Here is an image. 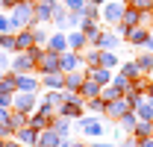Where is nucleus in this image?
I'll list each match as a JSON object with an SVG mask.
<instances>
[{
  "label": "nucleus",
  "instance_id": "obj_1",
  "mask_svg": "<svg viewBox=\"0 0 153 147\" xmlns=\"http://www.w3.org/2000/svg\"><path fill=\"white\" fill-rule=\"evenodd\" d=\"M9 21H12V33H18L24 27H36V3L18 0V3L9 9Z\"/></svg>",
  "mask_w": 153,
  "mask_h": 147
},
{
  "label": "nucleus",
  "instance_id": "obj_2",
  "mask_svg": "<svg viewBox=\"0 0 153 147\" xmlns=\"http://www.w3.org/2000/svg\"><path fill=\"white\" fill-rule=\"evenodd\" d=\"M74 129H76V132H82V135H88V138H100V135L106 132L100 115H82V118H76V121H74Z\"/></svg>",
  "mask_w": 153,
  "mask_h": 147
},
{
  "label": "nucleus",
  "instance_id": "obj_3",
  "mask_svg": "<svg viewBox=\"0 0 153 147\" xmlns=\"http://www.w3.org/2000/svg\"><path fill=\"white\" fill-rule=\"evenodd\" d=\"M124 9H127V3H118V0H106V3L100 6V24H103V27H115L118 21L124 18Z\"/></svg>",
  "mask_w": 153,
  "mask_h": 147
},
{
  "label": "nucleus",
  "instance_id": "obj_4",
  "mask_svg": "<svg viewBox=\"0 0 153 147\" xmlns=\"http://www.w3.org/2000/svg\"><path fill=\"white\" fill-rule=\"evenodd\" d=\"M38 109V91H15L12 97V112H21V115H30V112Z\"/></svg>",
  "mask_w": 153,
  "mask_h": 147
},
{
  "label": "nucleus",
  "instance_id": "obj_5",
  "mask_svg": "<svg viewBox=\"0 0 153 147\" xmlns=\"http://www.w3.org/2000/svg\"><path fill=\"white\" fill-rule=\"evenodd\" d=\"M36 71L38 74H62V68H59V53H53V50H41L36 59Z\"/></svg>",
  "mask_w": 153,
  "mask_h": 147
},
{
  "label": "nucleus",
  "instance_id": "obj_6",
  "mask_svg": "<svg viewBox=\"0 0 153 147\" xmlns=\"http://www.w3.org/2000/svg\"><path fill=\"white\" fill-rule=\"evenodd\" d=\"M127 112H133V106H130V100L121 94V97H115V100H109V103H106V112H103V118H106V121H121Z\"/></svg>",
  "mask_w": 153,
  "mask_h": 147
},
{
  "label": "nucleus",
  "instance_id": "obj_7",
  "mask_svg": "<svg viewBox=\"0 0 153 147\" xmlns=\"http://www.w3.org/2000/svg\"><path fill=\"white\" fill-rule=\"evenodd\" d=\"M36 71V59L30 56V50H21L15 59H12V74L21 76V74H33Z\"/></svg>",
  "mask_w": 153,
  "mask_h": 147
},
{
  "label": "nucleus",
  "instance_id": "obj_8",
  "mask_svg": "<svg viewBox=\"0 0 153 147\" xmlns=\"http://www.w3.org/2000/svg\"><path fill=\"white\" fill-rule=\"evenodd\" d=\"M147 36H150V27H141V24H135L133 30L124 36V44H130V47H144V41H147Z\"/></svg>",
  "mask_w": 153,
  "mask_h": 147
},
{
  "label": "nucleus",
  "instance_id": "obj_9",
  "mask_svg": "<svg viewBox=\"0 0 153 147\" xmlns=\"http://www.w3.org/2000/svg\"><path fill=\"white\" fill-rule=\"evenodd\" d=\"M59 68H62V74H68V71H79V68H85V65H82V53H74V50H65V53L59 56Z\"/></svg>",
  "mask_w": 153,
  "mask_h": 147
},
{
  "label": "nucleus",
  "instance_id": "obj_10",
  "mask_svg": "<svg viewBox=\"0 0 153 147\" xmlns=\"http://www.w3.org/2000/svg\"><path fill=\"white\" fill-rule=\"evenodd\" d=\"M121 44H124V38L118 36V33H112V30H103L94 47H100V50H118Z\"/></svg>",
  "mask_w": 153,
  "mask_h": 147
},
{
  "label": "nucleus",
  "instance_id": "obj_11",
  "mask_svg": "<svg viewBox=\"0 0 153 147\" xmlns=\"http://www.w3.org/2000/svg\"><path fill=\"white\" fill-rule=\"evenodd\" d=\"M15 138H18L24 147H38V129L36 127H21V129H15Z\"/></svg>",
  "mask_w": 153,
  "mask_h": 147
},
{
  "label": "nucleus",
  "instance_id": "obj_12",
  "mask_svg": "<svg viewBox=\"0 0 153 147\" xmlns=\"http://www.w3.org/2000/svg\"><path fill=\"white\" fill-rule=\"evenodd\" d=\"M15 85H18V91H41V79H38L36 74H21V76H15Z\"/></svg>",
  "mask_w": 153,
  "mask_h": 147
},
{
  "label": "nucleus",
  "instance_id": "obj_13",
  "mask_svg": "<svg viewBox=\"0 0 153 147\" xmlns=\"http://www.w3.org/2000/svg\"><path fill=\"white\" fill-rule=\"evenodd\" d=\"M53 3L50 0H38L36 3V24H53Z\"/></svg>",
  "mask_w": 153,
  "mask_h": 147
},
{
  "label": "nucleus",
  "instance_id": "obj_14",
  "mask_svg": "<svg viewBox=\"0 0 153 147\" xmlns=\"http://www.w3.org/2000/svg\"><path fill=\"white\" fill-rule=\"evenodd\" d=\"M65 36H68V50H74V53H82L88 47V38L82 36V30H68Z\"/></svg>",
  "mask_w": 153,
  "mask_h": 147
},
{
  "label": "nucleus",
  "instance_id": "obj_15",
  "mask_svg": "<svg viewBox=\"0 0 153 147\" xmlns=\"http://www.w3.org/2000/svg\"><path fill=\"white\" fill-rule=\"evenodd\" d=\"M15 47L21 50H30V47H36V36H33V27H24V30H18L15 33Z\"/></svg>",
  "mask_w": 153,
  "mask_h": 147
},
{
  "label": "nucleus",
  "instance_id": "obj_16",
  "mask_svg": "<svg viewBox=\"0 0 153 147\" xmlns=\"http://www.w3.org/2000/svg\"><path fill=\"white\" fill-rule=\"evenodd\" d=\"M85 76H88V79H94L97 85H109V82H112V76H115V71H109V68H103V65H100V68H85Z\"/></svg>",
  "mask_w": 153,
  "mask_h": 147
},
{
  "label": "nucleus",
  "instance_id": "obj_17",
  "mask_svg": "<svg viewBox=\"0 0 153 147\" xmlns=\"http://www.w3.org/2000/svg\"><path fill=\"white\" fill-rule=\"evenodd\" d=\"M62 138H65V135H59L53 127H47V129L38 132V147H59V144H62Z\"/></svg>",
  "mask_w": 153,
  "mask_h": 147
},
{
  "label": "nucleus",
  "instance_id": "obj_18",
  "mask_svg": "<svg viewBox=\"0 0 153 147\" xmlns=\"http://www.w3.org/2000/svg\"><path fill=\"white\" fill-rule=\"evenodd\" d=\"M82 82H85V68L65 74V88H68V91H79V88H82Z\"/></svg>",
  "mask_w": 153,
  "mask_h": 147
},
{
  "label": "nucleus",
  "instance_id": "obj_19",
  "mask_svg": "<svg viewBox=\"0 0 153 147\" xmlns=\"http://www.w3.org/2000/svg\"><path fill=\"white\" fill-rule=\"evenodd\" d=\"M47 50H53V53H65V50H68V36H65V33H53V36L47 38Z\"/></svg>",
  "mask_w": 153,
  "mask_h": 147
},
{
  "label": "nucleus",
  "instance_id": "obj_20",
  "mask_svg": "<svg viewBox=\"0 0 153 147\" xmlns=\"http://www.w3.org/2000/svg\"><path fill=\"white\" fill-rule=\"evenodd\" d=\"M100 56H103V50L88 44V47L82 50V65H85V68H100Z\"/></svg>",
  "mask_w": 153,
  "mask_h": 147
},
{
  "label": "nucleus",
  "instance_id": "obj_21",
  "mask_svg": "<svg viewBox=\"0 0 153 147\" xmlns=\"http://www.w3.org/2000/svg\"><path fill=\"white\" fill-rule=\"evenodd\" d=\"M41 85H44L47 91L65 88V74H41Z\"/></svg>",
  "mask_w": 153,
  "mask_h": 147
},
{
  "label": "nucleus",
  "instance_id": "obj_22",
  "mask_svg": "<svg viewBox=\"0 0 153 147\" xmlns=\"http://www.w3.org/2000/svg\"><path fill=\"white\" fill-rule=\"evenodd\" d=\"M118 74H124L127 79H138V76H144V74L138 71L135 59H127V62H121V65H118Z\"/></svg>",
  "mask_w": 153,
  "mask_h": 147
},
{
  "label": "nucleus",
  "instance_id": "obj_23",
  "mask_svg": "<svg viewBox=\"0 0 153 147\" xmlns=\"http://www.w3.org/2000/svg\"><path fill=\"white\" fill-rule=\"evenodd\" d=\"M133 59H135V65H138L141 74H150L153 71V53H150V50H141V53L133 56Z\"/></svg>",
  "mask_w": 153,
  "mask_h": 147
},
{
  "label": "nucleus",
  "instance_id": "obj_24",
  "mask_svg": "<svg viewBox=\"0 0 153 147\" xmlns=\"http://www.w3.org/2000/svg\"><path fill=\"white\" fill-rule=\"evenodd\" d=\"M100 88H103V85H97L94 79H88V76H85V82H82L79 94H82V100H88V97H100Z\"/></svg>",
  "mask_w": 153,
  "mask_h": 147
},
{
  "label": "nucleus",
  "instance_id": "obj_25",
  "mask_svg": "<svg viewBox=\"0 0 153 147\" xmlns=\"http://www.w3.org/2000/svg\"><path fill=\"white\" fill-rule=\"evenodd\" d=\"M100 65H103V68H109V71H115V68L121 65L118 50H103V56H100Z\"/></svg>",
  "mask_w": 153,
  "mask_h": 147
},
{
  "label": "nucleus",
  "instance_id": "obj_26",
  "mask_svg": "<svg viewBox=\"0 0 153 147\" xmlns=\"http://www.w3.org/2000/svg\"><path fill=\"white\" fill-rule=\"evenodd\" d=\"M135 124H138V115H135V109H133V112H127V115H124V118L118 121V127L124 129V132H130V135H133Z\"/></svg>",
  "mask_w": 153,
  "mask_h": 147
},
{
  "label": "nucleus",
  "instance_id": "obj_27",
  "mask_svg": "<svg viewBox=\"0 0 153 147\" xmlns=\"http://www.w3.org/2000/svg\"><path fill=\"white\" fill-rule=\"evenodd\" d=\"M85 112H94V115L103 118V112H106V100H103V97H88V100H85Z\"/></svg>",
  "mask_w": 153,
  "mask_h": 147
},
{
  "label": "nucleus",
  "instance_id": "obj_28",
  "mask_svg": "<svg viewBox=\"0 0 153 147\" xmlns=\"http://www.w3.org/2000/svg\"><path fill=\"white\" fill-rule=\"evenodd\" d=\"M71 124H74V121H68V118H62V115H56V118H53V124H50V127L56 129L59 135H71Z\"/></svg>",
  "mask_w": 153,
  "mask_h": 147
},
{
  "label": "nucleus",
  "instance_id": "obj_29",
  "mask_svg": "<svg viewBox=\"0 0 153 147\" xmlns=\"http://www.w3.org/2000/svg\"><path fill=\"white\" fill-rule=\"evenodd\" d=\"M112 85H115V88H118L121 94H127L130 88H133V79H127L124 74H115V76H112Z\"/></svg>",
  "mask_w": 153,
  "mask_h": 147
},
{
  "label": "nucleus",
  "instance_id": "obj_30",
  "mask_svg": "<svg viewBox=\"0 0 153 147\" xmlns=\"http://www.w3.org/2000/svg\"><path fill=\"white\" fill-rule=\"evenodd\" d=\"M0 50H12V53H18V47H15V33H0Z\"/></svg>",
  "mask_w": 153,
  "mask_h": 147
},
{
  "label": "nucleus",
  "instance_id": "obj_31",
  "mask_svg": "<svg viewBox=\"0 0 153 147\" xmlns=\"http://www.w3.org/2000/svg\"><path fill=\"white\" fill-rule=\"evenodd\" d=\"M135 115H138V121H153V106L147 100H141V103L135 106Z\"/></svg>",
  "mask_w": 153,
  "mask_h": 147
},
{
  "label": "nucleus",
  "instance_id": "obj_32",
  "mask_svg": "<svg viewBox=\"0 0 153 147\" xmlns=\"http://www.w3.org/2000/svg\"><path fill=\"white\" fill-rule=\"evenodd\" d=\"M153 132V121H138L133 129V138H144V135H150Z\"/></svg>",
  "mask_w": 153,
  "mask_h": 147
},
{
  "label": "nucleus",
  "instance_id": "obj_33",
  "mask_svg": "<svg viewBox=\"0 0 153 147\" xmlns=\"http://www.w3.org/2000/svg\"><path fill=\"white\" fill-rule=\"evenodd\" d=\"M127 6H133L135 12H153V0H127Z\"/></svg>",
  "mask_w": 153,
  "mask_h": 147
},
{
  "label": "nucleus",
  "instance_id": "obj_34",
  "mask_svg": "<svg viewBox=\"0 0 153 147\" xmlns=\"http://www.w3.org/2000/svg\"><path fill=\"white\" fill-rule=\"evenodd\" d=\"M79 15H82V18H88V21H100V6H91V3H85Z\"/></svg>",
  "mask_w": 153,
  "mask_h": 147
},
{
  "label": "nucleus",
  "instance_id": "obj_35",
  "mask_svg": "<svg viewBox=\"0 0 153 147\" xmlns=\"http://www.w3.org/2000/svg\"><path fill=\"white\" fill-rule=\"evenodd\" d=\"M100 97H103V100L109 103V100H115V97H121V91H118L112 82H109V85H103V88H100Z\"/></svg>",
  "mask_w": 153,
  "mask_h": 147
},
{
  "label": "nucleus",
  "instance_id": "obj_36",
  "mask_svg": "<svg viewBox=\"0 0 153 147\" xmlns=\"http://www.w3.org/2000/svg\"><path fill=\"white\" fill-rule=\"evenodd\" d=\"M9 127H12V129H21V127H27V115H21V112L9 115Z\"/></svg>",
  "mask_w": 153,
  "mask_h": 147
},
{
  "label": "nucleus",
  "instance_id": "obj_37",
  "mask_svg": "<svg viewBox=\"0 0 153 147\" xmlns=\"http://www.w3.org/2000/svg\"><path fill=\"white\" fill-rule=\"evenodd\" d=\"M9 71H12V59L6 56V50H0V76L9 74Z\"/></svg>",
  "mask_w": 153,
  "mask_h": 147
},
{
  "label": "nucleus",
  "instance_id": "obj_38",
  "mask_svg": "<svg viewBox=\"0 0 153 147\" xmlns=\"http://www.w3.org/2000/svg\"><path fill=\"white\" fill-rule=\"evenodd\" d=\"M62 3L68 6V12H76V15H79V12H82V6H85V0H62Z\"/></svg>",
  "mask_w": 153,
  "mask_h": 147
},
{
  "label": "nucleus",
  "instance_id": "obj_39",
  "mask_svg": "<svg viewBox=\"0 0 153 147\" xmlns=\"http://www.w3.org/2000/svg\"><path fill=\"white\" fill-rule=\"evenodd\" d=\"M33 36H36V44H47V38H50L44 30H41V27H38V24L33 27Z\"/></svg>",
  "mask_w": 153,
  "mask_h": 147
},
{
  "label": "nucleus",
  "instance_id": "obj_40",
  "mask_svg": "<svg viewBox=\"0 0 153 147\" xmlns=\"http://www.w3.org/2000/svg\"><path fill=\"white\" fill-rule=\"evenodd\" d=\"M0 33H12V21H9V15H3V12H0Z\"/></svg>",
  "mask_w": 153,
  "mask_h": 147
},
{
  "label": "nucleus",
  "instance_id": "obj_41",
  "mask_svg": "<svg viewBox=\"0 0 153 147\" xmlns=\"http://www.w3.org/2000/svg\"><path fill=\"white\" fill-rule=\"evenodd\" d=\"M135 147H153V135H144V138H135Z\"/></svg>",
  "mask_w": 153,
  "mask_h": 147
},
{
  "label": "nucleus",
  "instance_id": "obj_42",
  "mask_svg": "<svg viewBox=\"0 0 153 147\" xmlns=\"http://www.w3.org/2000/svg\"><path fill=\"white\" fill-rule=\"evenodd\" d=\"M9 115H12L9 106H0V124H6V121H9Z\"/></svg>",
  "mask_w": 153,
  "mask_h": 147
},
{
  "label": "nucleus",
  "instance_id": "obj_43",
  "mask_svg": "<svg viewBox=\"0 0 153 147\" xmlns=\"http://www.w3.org/2000/svg\"><path fill=\"white\" fill-rule=\"evenodd\" d=\"M141 50H150V53H153V30H150V36H147V41H144V47H141Z\"/></svg>",
  "mask_w": 153,
  "mask_h": 147
},
{
  "label": "nucleus",
  "instance_id": "obj_44",
  "mask_svg": "<svg viewBox=\"0 0 153 147\" xmlns=\"http://www.w3.org/2000/svg\"><path fill=\"white\" fill-rule=\"evenodd\" d=\"M115 147H135V138H130V141H121V144H115Z\"/></svg>",
  "mask_w": 153,
  "mask_h": 147
},
{
  "label": "nucleus",
  "instance_id": "obj_45",
  "mask_svg": "<svg viewBox=\"0 0 153 147\" xmlns=\"http://www.w3.org/2000/svg\"><path fill=\"white\" fill-rule=\"evenodd\" d=\"M0 3H3V9H12V6H15L18 0H0Z\"/></svg>",
  "mask_w": 153,
  "mask_h": 147
},
{
  "label": "nucleus",
  "instance_id": "obj_46",
  "mask_svg": "<svg viewBox=\"0 0 153 147\" xmlns=\"http://www.w3.org/2000/svg\"><path fill=\"white\" fill-rule=\"evenodd\" d=\"M3 147H24L21 141H3Z\"/></svg>",
  "mask_w": 153,
  "mask_h": 147
},
{
  "label": "nucleus",
  "instance_id": "obj_47",
  "mask_svg": "<svg viewBox=\"0 0 153 147\" xmlns=\"http://www.w3.org/2000/svg\"><path fill=\"white\" fill-rule=\"evenodd\" d=\"M147 97L153 100V82H150V79H147Z\"/></svg>",
  "mask_w": 153,
  "mask_h": 147
},
{
  "label": "nucleus",
  "instance_id": "obj_48",
  "mask_svg": "<svg viewBox=\"0 0 153 147\" xmlns=\"http://www.w3.org/2000/svg\"><path fill=\"white\" fill-rule=\"evenodd\" d=\"M85 3H91V6H103L106 0H85Z\"/></svg>",
  "mask_w": 153,
  "mask_h": 147
},
{
  "label": "nucleus",
  "instance_id": "obj_49",
  "mask_svg": "<svg viewBox=\"0 0 153 147\" xmlns=\"http://www.w3.org/2000/svg\"><path fill=\"white\" fill-rule=\"evenodd\" d=\"M71 147H88V144H82V141H74V144H71Z\"/></svg>",
  "mask_w": 153,
  "mask_h": 147
},
{
  "label": "nucleus",
  "instance_id": "obj_50",
  "mask_svg": "<svg viewBox=\"0 0 153 147\" xmlns=\"http://www.w3.org/2000/svg\"><path fill=\"white\" fill-rule=\"evenodd\" d=\"M147 79H150V82H153V71H150V74H147Z\"/></svg>",
  "mask_w": 153,
  "mask_h": 147
},
{
  "label": "nucleus",
  "instance_id": "obj_51",
  "mask_svg": "<svg viewBox=\"0 0 153 147\" xmlns=\"http://www.w3.org/2000/svg\"><path fill=\"white\" fill-rule=\"evenodd\" d=\"M24 3H38V0H24Z\"/></svg>",
  "mask_w": 153,
  "mask_h": 147
},
{
  "label": "nucleus",
  "instance_id": "obj_52",
  "mask_svg": "<svg viewBox=\"0 0 153 147\" xmlns=\"http://www.w3.org/2000/svg\"><path fill=\"white\" fill-rule=\"evenodd\" d=\"M118 3H127V0H118Z\"/></svg>",
  "mask_w": 153,
  "mask_h": 147
},
{
  "label": "nucleus",
  "instance_id": "obj_53",
  "mask_svg": "<svg viewBox=\"0 0 153 147\" xmlns=\"http://www.w3.org/2000/svg\"><path fill=\"white\" fill-rule=\"evenodd\" d=\"M0 147H3V138H0Z\"/></svg>",
  "mask_w": 153,
  "mask_h": 147
},
{
  "label": "nucleus",
  "instance_id": "obj_54",
  "mask_svg": "<svg viewBox=\"0 0 153 147\" xmlns=\"http://www.w3.org/2000/svg\"><path fill=\"white\" fill-rule=\"evenodd\" d=\"M0 9H3V3H0Z\"/></svg>",
  "mask_w": 153,
  "mask_h": 147
},
{
  "label": "nucleus",
  "instance_id": "obj_55",
  "mask_svg": "<svg viewBox=\"0 0 153 147\" xmlns=\"http://www.w3.org/2000/svg\"><path fill=\"white\" fill-rule=\"evenodd\" d=\"M50 3H53V0H50Z\"/></svg>",
  "mask_w": 153,
  "mask_h": 147
},
{
  "label": "nucleus",
  "instance_id": "obj_56",
  "mask_svg": "<svg viewBox=\"0 0 153 147\" xmlns=\"http://www.w3.org/2000/svg\"><path fill=\"white\" fill-rule=\"evenodd\" d=\"M150 135H153V132H150Z\"/></svg>",
  "mask_w": 153,
  "mask_h": 147
}]
</instances>
